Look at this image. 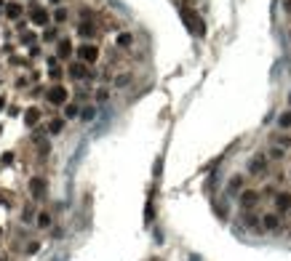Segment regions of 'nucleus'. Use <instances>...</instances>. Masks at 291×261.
<instances>
[{"label": "nucleus", "mask_w": 291, "mask_h": 261, "mask_svg": "<svg viewBox=\"0 0 291 261\" xmlns=\"http://www.w3.org/2000/svg\"><path fill=\"white\" fill-rule=\"evenodd\" d=\"M67 77L72 80V83H86V80H96V77H102V72H96L94 67L83 64L81 59H75V62L67 64Z\"/></svg>", "instance_id": "obj_1"}, {"label": "nucleus", "mask_w": 291, "mask_h": 261, "mask_svg": "<svg viewBox=\"0 0 291 261\" xmlns=\"http://www.w3.org/2000/svg\"><path fill=\"white\" fill-rule=\"evenodd\" d=\"M37 53H41V48H37V46H32V48H30V59H35Z\"/></svg>", "instance_id": "obj_35"}, {"label": "nucleus", "mask_w": 291, "mask_h": 261, "mask_svg": "<svg viewBox=\"0 0 291 261\" xmlns=\"http://www.w3.org/2000/svg\"><path fill=\"white\" fill-rule=\"evenodd\" d=\"M46 3H48V6H54V8H59V6H62V0H46Z\"/></svg>", "instance_id": "obj_36"}, {"label": "nucleus", "mask_w": 291, "mask_h": 261, "mask_svg": "<svg viewBox=\"0 0 291 261\" xmlns=\"http://www.w3.org/2000/svg\"><path fill=\"white\" fill-rule=\"evenodd\" d=\"M75 32H77V37H81L83 43H88V40H96L99 24H96V22H77V24H75Z\"/></svg>", "instance_id": "obj_10"}, {"label": "nucleus", "mask_w": 291, "mask_h": 261, "mask_svg": "<svg viewBox=\"0 0 291 261\" xmlns=\"http://www.w3.org/2000/svg\"><path fill=\"white\" fill-rule=\"evenodd\" d=\"M262 200V192L259 189H243L241 195H238V203H241L243 211H254Z\"/></svg>", "instance_id": "obj_9"}, {"label": "nucleus", "mask_w": 291, "mask_h": 261, "mask_svg": "<svg viewBox=\"0 0 291 261\" xmlns=\"http://www.w3.org/2000/svg\"><path fill=\"white\" fill-rule=\"evenodd\" d=\"M35 218H37V205H35V200L24 203L22 211H19V222H22L24 227H30V224H35Z\"/></svg>", "instance_id": "obj_16"}, {"label": "nucleus", "mask_w": 291, "mask_h": 261, "mask_svg": "<svg viewBox=\"0 0 291 261\" xmlns=\"http://www.w3.org/2000/svg\"><path fill=\"white\" fill-rule=\"evenodd\" d=\"M27 195H30V200H35V203L46 197V176L35 173V176L27 178Z\"/></svg>", "instance_id": "obj_5"}, {"label": "nucleus", "mask_w": 291, "mask_h": 261, "mask_svg": "<svg viewBox=\"0 0 291 261\" xmlns=\"http://www.w3.org/2000/svg\"><path fill=\"white\" fill-rule=\"evenodd\" d=\"M273 205H275V211L278 213H291V192L288 189H278L275 195H273Z\"/></svg>", "instance_id": "obj_13"}, {"label": "nucleus", "mask_w": 291, "mask_h": 261, "mask_svg": "<svg viewBox=\"0 0 291 261\" xmlns=\"http://www.w3.org/2000/svg\"><path fill=\"white\" fill-rule=\"evenodd\" d=\"M179 13H182V19H184V24H187V30H190V32H195V35H203V19L198 16V13H195L192 8L182 6V8H179Z\"/></svg>", "instance_id": "obj_6"}, {"label": "nucleus", "mask_w": 291, "mask_h": 261, "mask_svg": "<svg viewBox=\"0 0 291 261\" xmlns=\"http://www.w3.org/2000/svg\"><path fill=\"white\" fill-rule=\"evenodd\" d=\"M75 59H81L83 64L94 67V64L102 59V48L94 43V40H88V43H81V46H77V51H75Z\"/></svg>", "instance_id": "obj_4"}, {"label": "nucleus", "mask_w": 291, "mask_h": 261, "mask_svg": "<svg viewBox=\"0 0 291 261\" xmlns=\"http://www.w3.org/2000/svg\"><path fill=\"white\" fill-rule=\"evenodd\" d=\"M62 117H64V120H75V117H81V104L70 99L67 104L62 107Z\"/></svg>", "instance_id": "obj_22"}, {"label": "nucleus", "mask_w": 291, "mask_h": 261, "mask_svg": "<svg viewBox=\"0 0 291 261\" xmlns=\"http://www.w3.org/2000/svg\"><path fill=\"white\" fill-rule=\"evenodd\" d=\"M283 11H286V16H291V0H283Z\"/></svg>", "instance_id": "obj_34"}, {"label": "nucleus", "mask_w": 291, "mask_h": 261, "mask_svg": "<svg viewBox=\"0 0 291 261\" xmlns=\"http://www.w3.org/2000/svg\"><path fill=\"white\" fill-rule=\"evenodd\" d=\"M35 227L41 229V232H46V229H51L54 227V216H51V211H37V218H35Z\"/></svg>", "instance_id": "obj_17"}, {"label": "nucleus", "mask_w": 291, "mask_h": 261, "mask_svg": "<svg viewBox=\"0 0 291 261\" xmlns=\"http://www.w3.org/2000/svg\"><path fill=\"white\" fill-rule=\"evenodd\" d=\"M8 64H11V67H22V70H30V67H32V62L24 59V56H11Z\"/></svg>", "instance_id": "obj_32"}, {"label": "nucleus", "mask_w": 291, "mask_h": 261, "mask_svg": "<svg viewBox=\"0 0 291 261\" xmlns=\"http://www.w3.org/2000/svg\"><path fill=\"white\" fill-rule=\"evenodd\" d=\"M0 109H6V99H3V96H0Z\"/></svg>", "instance_id": "obj_37"}, {"label": "nucleus", "mask_w": 291, "mask_h": 261, "mask_svg": "<svg viewBox=\"0 0 291 261\" xmlns=\"http://www.w3.org/2000/svg\"><path fill=\"white\" fill-rule=\"evenodd\" d=\"M67 102H70V88L64 86V83H51V86L46 88V104H48V107L62 109Z\"/></svg>", "instance_id": "obj_2"}, {"label": "nucleus", "mask_w": 291, "mask_h": 261, "mask_svg": "<svg viewBox=\"0 0 291 261\" xmlns=\"http://www.w3.org/2000/svg\"><path fill=\"white\" fill-rule=\"evenodd\" d=\"M27 24L46 30V27L54 24V19H51V13H48L46 6H41V3H30V6H27Z\"/></svg>", "instance_id": "obj_3"}, {"label": "nucleus", "mask_w": 291, "mask_h": 261, "mask_svg": "<svg viewBox=\"0 0 291 261\" xmlns=\"http://www.w3.org/2000/svg\"><path fill=\"white\" fill-rule=\"evenodd\" d=\"M131 83V72H118L112 75V88H126Z\"/></svg>", "instance_id": "obj_30"}, {"label": "nucleus", "mask_w": 291, "mask_h": 261, "mask_svg": "<svg viewBox=\"0 0 291 261\" xmlns=\"http://www.w3.org/2000/svg\"><path fill=\"white\" fill-rule=\"evenodd\" d=\"M243 184H246L243 173H238V176H232V178H230V184H227V192H238V195H241V192H243Z\"/></svg>", "instance_id": "obj_29"}, {"label": "nucleus", "mask_w": 291, "mask_h": 261, "mask_svg": "<svg viewBox=\"0 0 291 261\" xmlns=\"http://www.w3.org/2000/svg\"><path fill=\"white\" fill-rule=\"evenodd\" d=\"M243 224L248 229H262V218L254 213V211H243Z\"/></svg>", "instance_id": "obj_26"}, {"label": "nucleus", "mask_w": 291, "mask_h": 261, "mask_svg": "<svg viewBox=\"0 0 291 261\" xmlns=\"http://www.w3.org/2000/svg\"><path fill=\"white\" fill-rule=\"evenodd\" d=\"M59 37H62V35H59V27H56V24H51V27H46V30L41 32V43H46V46H48V43H54V46H56V40H59Z\"/></svg>", "instance_id": "obj_21"}, {"label": "nucleus", "mask_w": 291, "mask_h": 261, "mask_svg": "<svg viewBox=\"0 0 291 261\" xmlns=\"http://www.w3.org/2000/svg\"><path fill=\"white\" fill-rule=\"evenodd\" d=\"M77 22H96V11L91 6H81L77 8Z\"/></svg>", "instance_id": "obj_28"}, {"label": "nucleus", "mask_w": 291, "mask_h": 261, "mask_svg": "<svg viewBox=\"0 0 291 261\" xmlns=\"http://www.w3.org/2000/svg\"><path fill=\"white\" fill-rule=\"evenodd\" d=\"M43 248V243L37 240V237H32V240H24V245H22V256L24 258H30V256H35L37 251Z\"/></svg>", "instance_id": "obj_20"}, {"label": "nucleus", "mask_w": 291, "mask_h": 261, "mask_svg": "<svg viewBox=\"0 0 291 261\" xmlns=\"http://www.w3.org/2000/svg\"><path fill=\"white\" fill-rule=\"evenodd\" d=\"M137 43V37L134 32H128V30H121V32H115V48L118 51H131Z\"/></svg>", "instance_id": "obj_15"}, {"label": "nucleus", "mask_w": 291, "mask_h": 261, "mask_svg": "<svg viewBox=\"0 0 291 261\" xmlns=\"http://www.w3.org/2000/svg\"><path fill=\"white\" fill-rule=\"evenodd\" d=\"M278 128H281V131H291V109H286V112L278 115Z\"/></svg>", "instance_id": "obj_31"}, {"label": "nucleus", "mask_w": 291, "mask_h": 261, "mask_svg": "<svg viewBox=\"0 0 291 261\" xmlns=\"http://www.w3.org/2000/svg\"><path fill=\"white\" fill-rule=\"evenodd\" d=\"M64 126H67V120H64L62 115H59V117H48V123H46V131H48L51 136H59V133L64 131Z\"/></svg>", "instance_id": "obj_18"}, {"label": "nucleus", "mask_w": 291, "mask_h": 261, "mask_svg": "<svg viewBox=\"0 0 291 261\" xmlns=\"http://www.w3.org/2000/svg\"><path fill=\"white\" fill-rule=\"evenodd\" d=\"M75 51H77V46L72 43V37H70V35L56 40V56H59V62H70V59L75 56Z\"/></svg>", "instance_id": "obj_8"}, {"label": "nucleus", "mask_w": 291, "mask_h": 261, "mask_svg": "<svg viewBox=\"0 0 291 261\" xmlns=\"http://www.w3.org/2000/svg\"><path fill=\"white\" fill-rule=\"evenodd\" d=\"M283 224V216L278 213V211H267V213H262V229L264 232H278Z\"/></svg>", "instance_id": "obj_14"}, {"label": "nucleus", "mask_w": 291, "mask_h": 261, "mask_svg": "<svg viewBox=\"0 0 291 261\" xmlns=\"http://www.w3.org/2000/svg\"><path fill=\"white\" fill-rule=\"evenodd\" d=\"M14 160H16V155H14V152H6L3 157H0V163H3V166H8V163H14Z\"/></svg>", "instance_id": "obj_33"}, {"label": "nucleus", "mask_w": 291, "mask_h": 261, "mask_svg": "<svg viewBox=\"0 0 291 261\" xmlns=\"http://www.w3.org/2000/svg\"><path fill=\"white\" fill-rule=\"evenodd\" d=\"M3 16L8 19V22H22L24 16H27V11H24V6L19 3V0H8L6 3V8H3Z\"/></svg>", "instance_id": "obj_11"}, {"label": "nucleus", "mask_w": 291, "mask_h": 261, "mask_svg": "<svg viewBox=\"0 0 291 261\" xmlns=\"http://www.w3.org/2000/svg\"><path fill=\"white\" fill-rule=\"evenodd\" d=\"M273 144L283 147L286 152H288V149H291V133H288V131H281V133H275V136H273Z\"/></svg>", "instance_id": "obj_27"}, {"label": "nucleus", "mask_w": 291, "mask_h": 261, "mask_svg": "<svg viewBox=\"0 0 291 261\" xmlns=\"http://www.w3.org/2000/svg\"><path fill=\"white\" fill-rule=\"evenodd\" d=\"M286 37H288V43H291V27H288V32H286Z\"/></svg>", "instance_id": "obj_38"}, {"label": "nucleus", "mask_w": 291, "mask_h": 261, "mask_svg": "<svg viewBox=\"0 0 291 261\" xmlns=\"http://www.w3.org/2000/svg\"><path fill=\"white\" fill-rule=\"evenodd\" d=\"M37 40H41V35H37L35 30H24V32L19 35V43H22V46H27V48L37 46Z\"/></svg>", "instance_id": "obj_23"}, {"label": "nucleus", "mask_w": 291, "mask_h": 261, "mask_svg": "<svg viewBox=\"0 0 291 261\" xmlns=\"http://www.w3.org/2000/svg\"><path fill=\"white\" fill-rule=\"evenodd\" d=\"M110 96H112V88H110V86H96L94 93H91V99H94L96 104H107Z\"/></svg>", "instance_id": "obj_19"}, {"label": "nucleus", "mask_w": 291, "mask_h": 261, "mask_svg": "<svg viewBox=\"0 0 291 261\" xmlns=\"http://www.w3.org/2000/svg\"><path fill=\"white\" fill-rule=\"evenodd\" d=\"M270 173V157L267 155H254L248 160V176H267Z\"/></svg>", "instance_id": "obj_7"}, {"label": "nucleus", "mask_w": 291, "mask_h": 261, "mask_svg": "<svg viewBox=\"0 0 291 261\" xmlns=\"http://www.w3.org/2000/svg\"><path fill=\"white\" fill-rule=\"evenodd\" d=\"M41 120H43V109L41 107H27V109H24V115H22L24 128H30V131H35L37 126H41Z\"/></svg>", "instance_id": "obj_12"}, {"label": "nucleus", "mask_w": 291, "mask_h": 261, "mask_svg": "<svg viewBox=\"0 0 291 261\" xmlns=\"http://www.w3.org/2000/svg\"><path fill=\"white\" fill-rule=\"evenodd\" d=\"M96 109H99V104H96V102L83 104V107H81V120H83V123H91V120L96 117Z\"/></svg>", "instance_id": "obj_24"}, {"label": "nucleus", "mask_w": 291, "mask_h": 261, "mask_svg": "<svg viewBox=\"0 0 291 261\" xmlns=\"http://www.w3.org/2000/svg\"><path fill=\"white\" fill-rule=\"evenodd\" d=\"M30 3H37V0H30Z\"/></svg>", "instance_id": "obj_40"}, {"label": "nucleus", "mask_w": 291, "mask_h": 261, "mask_svg": "<svg viewBox=\"0 0 291 261\" xmlns=\"http://www.w3.org/2000/svg\"><path fill=\"white\" fill-rule=\"evenodd\" d=\"M51 19H54V24H56V27H62L64 22H70V8H64V6L54 8V13H51Z\"/></svg>", "instance_id": "obj_25"}, {"label": "nucleus", "mask_w": 291, "mask_h": 261, "mask_svg": "<svg viewBox=\"0 0 291 261\" xmlns=\"http://www.w3.org/2000/svg\"><path fill=\"white\" fill-rule=\"evenodd\" d=\"M288 107H291V93H288Z\"/></svg>", "instance_id": "obj_39"}]
</instances>
